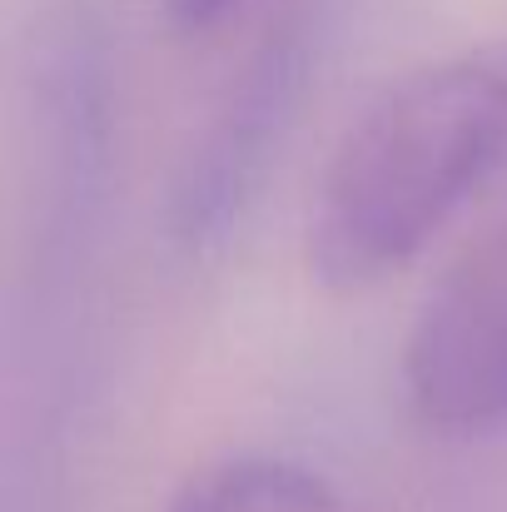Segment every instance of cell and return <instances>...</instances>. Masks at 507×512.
Returning <instances> with one entry per match:
<instances>
[{"instance_id": "obj_1", "label": "cell", "mask_w": 507, "mask_h": 512, "mask_svg": "<svg viewBox=\"0 0 507 512\" xmlns=\"http://www.w3.org/2000/svg\"><path fill=\"white\" fill-rule=\"evenodd\" d=\"M507 155V65L433 60L388 85L338 140L314 189V284L358 294L418 259Z\"/></svg>"}, {"instance_id": "obj_2", "label": "cell", "mask_w": 507, "mask_h": 512, "mask_svg": "<svg viewBox=\"0 0 507 512\" xmlns=\"http://www.w3.org/2000/svg\"><path fill=\"white\" fill-rule=\"evenodd\" d=\"M403 393L413 418L443 438L507 423V209L423 299L403 343Z\"/></svg>"}, {"instance_id": "obj_3", "label": "cell", "mask_w": 507, "mask_h": 512, "mask_svg": "<svg viewBox=\"0 0 507 512\" xmlns=\"http://www.w3.org/2000/svg\"><path fill=\"white\" fill-rule=\"evenodd\" d=\"M299 75V45L294 40H274L264 45V55L249 65L244 90H234L229 110L219 115V125L209 130L204 150L194 155V165L179 179V199H174V229L189 244H209L229 229V219L244 209L254 179L264 174L274 130L284 125V100L294 95Z\"/></svg>"}, {"instance_id": "obj_4", "label": "cell", "mask_w": 507, "mask_h": 512, "mask_svg": "<svg viewBox=\"0 0 507 512\" xmlns=\"http://www.w3.org/2000/svg\"><path fill=\"white\" fill-rule=\"evenodd\" d=\"M165 512H348L334 488L294 463V458H274V453H239V458H219L209 468H199Z\"/></svg>"}, {"instance_id": "obj_5", "label": "cell", "mask_w": 507, "mask_h": 512, "mask_svg": "<svg viewBox=\"0 0 507 512\" xmlns=\"http://www.w3.org/2000/svg\"><path fill=\"white\" fill-rule=\"evenodd\" d=\"M239 0H169V20L179 30H214Z\"/></svg>"}]
</instances>
